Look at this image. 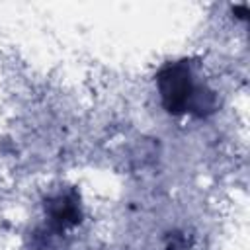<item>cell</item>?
Wrapping results in <instances>:
<instances>
[{
  "label": "cell",
  "mask_w": 250,
  "mask_h": 250,
  "mask_svg": "<svg viewBox=\"0 0 250 250\" xmlns=\"http://www.w3.org/2000/svg\"><path fill=\"white\" fill-rule=\"evenodd\" d=\"M45 215H47V227L55 234H62L66 229L80 225L82 207H80L78 191L68 189V191H61L57 195L47 197L45 199Z\"/></svg>",
  "instance_id": "7a4b0ae2"
},
{
  "label": "cell",
  "mask_w": 250,
  "mask_h": 250,
  "mask_svg": "<svg viewBox=\"0 0 250 250\" xmlns=\"http://www.w3.org/2000/svg\"><path fill=\"white\" fill-rule=\"evenodd\" d=\"M232 12H234V14H238V18H240V20H246V16H248V8H246V6H234V8H232Z\"/></svg>",
  "instance_id": "3957f363"
},
{
  "label": "cell",
  "mask_w": 250,
  "mask_h": 250,
  "mask_svg": "<svg viewBox=\"0 0 250 250\" xmlns=\"http://www.w3.org/2000/svg\"><path fill=\"white\" fill-rule=\"evenodd\" d=\"M156 88L162 107L170 115L189 113L193 117H207L219 107L215 90L205 82H197L193 62L189 59L164 64L156 72Z\"/></svg>",
  "instance_id": "6da1fadb"
}]
</instances>
